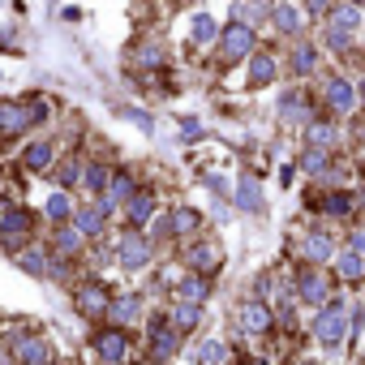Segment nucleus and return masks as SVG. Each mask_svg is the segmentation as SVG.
Returning a JSON list of instances; mask_svg holds the SVG:
<instances>
[{
	"instance_id": "obj_30",
	"label": "nucleus",
	"mask_w": 365,
	"mask_h": 365,
	"mask_svg": "<svg viewBox=\"0 0 365 365\" xmlns=\"http://www.w3.org/2000/svg\"><path fill=\"white\" fill-rule=\"evenodd\" d=\"M86 185H90V189L104 185V172H99V168H90V172H86Z\"/></svg>"
},
{
	"instance_id": "obj_24",
	"label": "nucleus",
	"mask_w": 365,
	"mask_h": 365,
	"mask_svg": "<svg viewBox=\"0 0 365 365\" xmlns=\"http://www.w3.org/2000/svg\"><path fill=\"white\" fill-rule=\"evenodd\" d=\"M172 224H177V232H193V228H198V215H193V211H177Z\"/></svg>"
},
{
	"instance_id": "obj_12",
	"label": "nucleus",
	"mask_w": 365,
	"mask_h": 365,
	"mask_svg": "<svg viewBox=\"0 0 365 365\" xmlns=\"http://www.w3.org/2000/svg\"><path fill=\"white\" fill-rule=\"evenodd\" d=\"M17 357H22V361H31V365H43V361H47V348L35 344V339H22V344H17Z\"/></svg>"
},
{
	"instance_id": "obj_4",
	"label": "nucleus",
	"mask_w": 365,
	"mask_h": 365,
	"mask_svg": "<svg viewBox=\"0 0 365 365\" xmlns=\"http://www.w3.org/2000/svg\"><path fill=\"white\" fill-rule=\"evenodd\" d=\"M241 323H245V331H250V335H262L266 327H271V314H266L262 305H254V301H250L245 309H241Z\"/></svg>"
},
{
	"instance_id": "obj_5",
	"label": "nucleus",
	"mask_w": 365,
	"mask_h": 365,
	"mask_svg": "<svg viewBox=\"0 0 365 365\" xmlns=\"http://www.w3.org/2000/svg\"><path fill=\"white\" fill-rule=\"evenodd\" d=\"M275 26L288 31V35H297V31L305 26V22H301V9H297V5H288V0H284V5H275Z\"/></svg>"
},
{
	"instance_id": "obj_1",
	"label": "nucleus",
	"mask_w": 365,
	"mask_h": 365,
	"mask_svg": "<svg viewBox=\"0 0 365 365\" xmlns=\"http://www.w3.org/2000/svg\"><path fill=\"white\" fill-rule=\"evenodd\" d=\"M254 47V31L250 26H228L224 31V43H219V52H224V60H241Z\"/></svg>"
},
{
	"instance_id": "obj_29",
	"label": "nucleus",
	"mask_w": 365,
	"mask_h": 365,
	"mask_svg": "<svg viewBox=\"0 0 365 365\" xmlns=\"http://www.w3.org/2000/svg\"><path fill=\"white\" fill-rule=\"evenodd\" d=\"M146 211H151V198H138L133 202V219H146Z\"/></svg>"
},
{
	"instance_id": "obj_16",
	"label": "nucleus",
	"mask_w": 365,
	"mask_h": 365,
	"mask_svg": "<svg viewBox=\"0 0 365 365\" xmlns=\"http://www.w3.org/2000/svg\"><path fill=\"white\" fill-rule=\"evenodd\" d=\"M193 39H198V43L215 39V22H211L206 13H198V17H193Z\"/></svg>"
},
{
	"instance_id": "obj_26",
	"label": "nucleus",
	"mask_w": 365,
	"mask_h": 365,
	"mask_svg": "<svg viewBox=\"0 0 365 365\" xmlns=\"http://www.w3.org/2000/svg\"><path fill=\"white\" fill-rule=\"evenodd\" d=\"M309 69H314V52L301 47V52H297V73H309Z\"/></svg>"
},
{
	"instance_id": "obj_22",
	"label": "nucleus",
	"mask_w": 365,
	"mask_h": 365,
	"mask_svg": "<svg viewBox=\"0 0 365 365\" xmlns=\"http://www.w3.org/2000/svg\"><path fill=\"white\" fill-rule=\"evenodd\" d=\"M78 305H82V309H104V292H99V288H86Z\"/></svg>"
},
{
	"instance_id": "obj_18",
	"label": "nucleus",
	"mask_w": 365,
	"mask_h": 365,
	"mask_svg": "<svg viewBox=\"0 0 365 365\" xmlns=\"http://www.w3.org/2000/svg\"><path fill=\"white\" fill-rule=\"evenodd\" d=\"M271 78H275L271 56H258V60H254V82H271Z\"/></svg>"
},
{
	"instance_id": "obj_11",
	"label": "nucleus",
	"mask_w": 365,
	"mask_h": 365,
	"mask_svg": "<svg viewBox=\"0 0 365 365\" xmlns=\"http://www.w3.org/2000/svg\"><path fill=\"white\" fill-rule=\"evenodd\" d=\"M357 22H361V5H339L331 13V26H339V31H352Z\"/></svg>"
},
{
	"instance_id": "obj_31",
	"label": "nucleus",
	"mask_w": 365,
	"mask_h": 365,
	"mask_svg": "<svg viewBox=\"0 0 365 365\" xmlns=\"http://www.w3.org/2000/svg\"><path fill=\"white\" fill-rule=\"evenodd\" d=\"M352 245H357V250H365V232H357V236H352Z\"/></svg>"
},
{
	"instance_id": "obj_32",
	"label": "nucleus",
	"mask_w": 365,
	"mask_h": 365,
	"mask_svg": "<svg viewBox=\"0 0 365 365\" xmlns=\"http://www.w3.org/2000/svg\"><path fill=\"white\" fill-rule=\"evenodd\" d=\"M357 5H365V0H357Z\"/></svg>"
},
{
	"instance_id": "obj_15",
	"label": "nucleus",
	"mask_w": 365,
	"mask_h": 365,
	"mask_svg": "<svg viewBox=\"0 0 365 365\" xmlns=\"http://www.w3.org/2000/svg\"><path fill=\"white\" fill-rule=\"evenodd\" d=\"M305 254H309V262H323V258L331 254V241H327V236H309V241H305Z\"/></svg>"
},
{
	"instance_id": "obj_25",
	"label": "nucleus",
	"mask_w": 365,
	"mask_h": 365,
	"mask_svg": "<svg viewBox=\"0 0 365 365\" xmlns=\"http://www.w3.org/2000/svg\"><path fill=\"white\" fill-rule=\"evenodd\" d=\"M309 142H314V146H327V142H331V125H314V129H309Z\"/></svg>"
},
{
	"instance_id": "obj_19",
	"label": "nucleus",
	"mask_w": 365,
	"mask_h": 365,
	"mask_svg": "<svg viewBox=\"0 0 365 365\" xmlns=\"http://www.w3.org/2000/svg\"><path fill=\"white\" fill-rule=\"evenodd\" d=\"M151 344H155L159 357H168V352L177 348V335H172V331H159V335H151Z\"/></svg>"
},
{
	"instance_id": "obj_20",
	"label": "nucleus",
	"mask_w": 365,
	"mask_h": 365,
	"mask_svg": "<svg viewBox=\"0 0 365 365\" xmlns=\"http://www.w3.org/2000/svg\"><path fill=\"white\" fill-rule=\"evenodd\" d=\"M17 262H22V271H31V275H43V271H47V266H43V254H35V250L22 254Z\"/></svg>"
},
{
	"instance_id": "obj_21",
	"label": "nucleus",
	"mask_w": 365,
	"mask_h": 365,
	"mask_svg": "<svg viewBox=\"0 0 365 365\" xmlns=\"http://www.w3.org/2000/svg\"><path fill=\"white\" fill-rule=\"evenodd\" d=\"M339 271H344V275H348V279H357V275H361V271H365V262H361V258H357V254H344V258H339Z\"/></svg>"
},
{
	"instance_id": "obj_9",
	"label": "nucleus",
	"mask_w": 365,
	"mask_h": 365,
	"mask_svg": "<svg viewBox=\"0 0 365 365\" xmlns=\"http://www.w3.org/2000/svg\"><path fill=\"white\" fill-rule=\"evenodd\" d=\"M22 125H26V112L13 108V104H0V133H13Z\"/></svg>"
},
{
	"instance_id": "obj_13",
	"label": "nucleus",
	"mask_w": 365,
	"mask_h": 365,
	"mask_svg": "<svg viewBox=\"0 0 365 365\" xmlns=\"http://www.w3.org/2000/svg\"><path fill=\"white\" fill-rule=\"evenodd\" d=\"M241 206H245V211H262V198H258V185L245 177V181H241V198H236Z\"/></svg>"
},
{
	"instance_id": "obj_23",
	"label": "nucleus",
	"mask_w": 365,
	"mask_h": 365,
	"mask_svg": "<svg viewBox=\"0 0 365 365\" xmlns=\"http://www.w3.org/2000/svg\"><path fill=\"white\" fill-rule=\"evenodd\" d=\"M99 215H104V206H99V211H82V215H78V224H82L78 232H95V228H99Z\"/></svg>"
},
{
	"instance_id": "obj_2",
	"label": "nucleus",
	"mask_w": 365,
	"mask_h": 365,
	"mask_svg": "<svg viewBox=\"0 0 365 365\" xmlns=\"http://www.w3.org/2000/svg\"><path fill=\"white\" fill-rule=\"evenodd\" d=\"M344 327H348L344 309H327L318 318V339H323V344H339V339H344Z\"/></svg>"
},
{
	"instance_id": "obj_14",
	"label": "nucleus",
	"mask_w": 365,
	"mask_h": 365,
	"mask_svg": "<svg viewBox=\"0 0 365 365\" xmlns=\"http://www.w3.org/2000/svg\"><path fill=\"white\" fill-rule=\"evenodd\" d=\"M26 163H31V168H47V163H52V146H47V142H35L31 151H26Z\"/></svg>"
},
{
	"instance_id": "obj_7",
	"label": "nucleus",
	"mask_w": 365,
	"mask_h": 365,
	"mask_svg": "<svg viewBox=\"0 0 365 365\" xmlns=\"http://www.w3.org/2000/svg\"><path fill=\"white\" fill-rule=\"evenodd\" d=\"M120 262H125V266H142V262H146V245H142L138 236L120 241Z\"/></svg>"
},
{
	"instance_id": "obj_10",
	"label": "nucleus",
	"mask_w": 365,
	"mask_h": 365,
	"mask_svg": "<svg viewBox=\"0 0 365 365\" xmlns=\"http://www.w3.org/2000/svg\"><path fill=\"white\" fill-rule=\"evenodd\" d=\"M26 232H31V215H9L5 219V241H9V245H17Z\"/></svg>"
},
{
	"instance_id": "obj_6",
	"label": "nucleus",
	"mask_w": 365,
	"mask_h": 365,
	"mask_svg": "<svg viewBox=\"0 0 365 365\" xmlns=\"http://www.w3.org/2000/svg\"><path fill=\"white\" fill-rule=\"evenodd\" d=\"M327 99H331V108H339V112H348V108H352V90H348V82H339V78H331V82H327Z\"/></svg>"
},
{
	"instance_id": "obj_17",
	"label": "nucleus",
	"mask_w": 365,
	"mask_h": 365,
	"mask_svg": "<svg viewBox=\"0 0 365 365\" xmlns=\"http://www.w3.org/2000/svg\"><path fill=\"white\" fill-rule=\"evenodd\" d=\"M189 262H193V271H211V266H215V250L211 245H198Z\"/></svg>"
},
{
	"instance_id": "obj_3",
	"label": "nucleus",
	"mask_w": 365,
	"mask_h": 365,
	"mask_svg": "<svg viewBox=\"0 0 365 365\" xmlns=\"http://www.w3.org/2000/svg\"><path fill=\"white\" fill-rule=\"evenodd\" d=\"M95 348H99V357L108 365H120V361H125V335H120V331H104L99 339H95Z\"/></svg>"
},
{
	"instance_id": "obj_27",
	"label": "nucleus",
	"mask_w": 365,
	"mask_h": 365,
	"mask_svg": "<svg viewBox=\"0 0 365 365\" xmlns=\"http://www.w3.org/2000/svg\"><path fill=\"white\" fill-rule=\"evenodd\" d=\"M47 211H52V215L60 219V215H69V202L60 198V193H52V202H47Z\"/></svg>"
},
{
	"instance_id": "obj_28",
	"label": "nucleus",
	"mask_w": 365,
	"mask_h": 365,
	"mask_svg": "<svg viewBox=\"0 0 365 365\" xmlns=\"http://www.w3.org/2000/svg\"><path fill=\"white\" fill-rule=\"evenodd\" d=\"M133 314H138V301H120L116 305V318H133Z\"/></svg>"
},
{
	"instance_id": "obj_8",
	"label": "nucleus",
	"mask_w": 365,
	"mask_h": 365,
	"mask_svg": "<svg viewBox=\"0 0 365 365\" xmlns=\"http://www.w3.org/2000/svg\"><path fill=\"white\" fill-rule=\"evenodd\" d=\"M301 292H305V301H327V284L318 271H305L301 275Z\"/></svg>"
}]
</instances>
